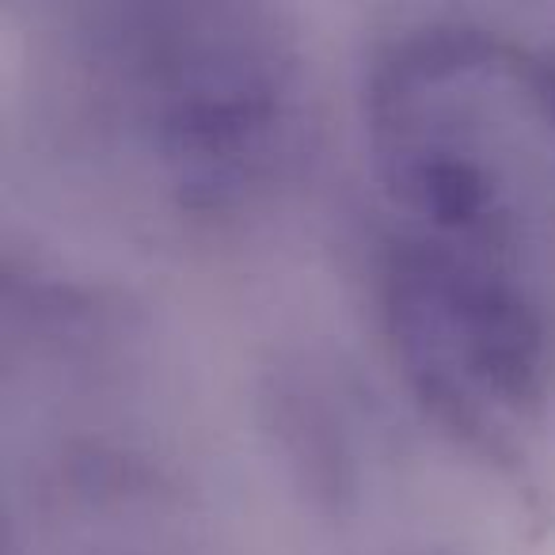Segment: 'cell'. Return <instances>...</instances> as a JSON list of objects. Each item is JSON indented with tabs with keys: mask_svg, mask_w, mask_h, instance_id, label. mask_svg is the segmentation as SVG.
<instances>
[{
	"mask_svg": "<svg viewBox=\"0 0 555 555\" xmlns=\"http://www.w3.org/2000/svg\"><path fill=\"white\" fill-rule=\"evenodd\" d=\"M365 153L403 232L514 270L555 255V57L483 27H418L373 62Z\"/></svg>",
	"mask_w": 555,
	"mask_h": 555,
	"instance_id": "1",
	"label": "cell"
},
{
	"mask_svg": "<svg viewBox=\"0 0 555 555\" xmlns=\"http://www.w3.org/2000/svg\"><path fill=\"white\" fill-rule=\"evenodd\" d=\"M111 107L145 186L176 214L224 221L294 176L309 133L289 39L232 0H156L111 57Z\"/></svg>",
	"mask_w": 555,
	"mask_h": 555,
	"instance_id": "2",
	"label": "cell"
},
{
	"mask_svg": "<svg viewBox=\"0 0 555 555\" xmlns=\"http://www.w3.org/2000/svg\"><path fill=\"white\" fill-rule=\"evenodd\" d=\"M377 305L388 354L423 415L499 479L537 483L555 365L521 270L400 232L380 259Z\"/></svg>",
	"mask_w": 555,
	"mask_h": 555,
	"instance_id": "3",
	"label": "cell"
},
{
	"mask_svg": "<svg viewBox=\"0 0 555 555\" xmlns=\"http://www.w3.org/2000/svg\"><path fill=\"white\" fill-rule=\"evenodd\" d=\"M141 4H156V0H141Z\"/></svg>",
	"mask_w": 555,
	"mask_h": 555,
	"instance_id": "5",
	"label": "cell"
},
{
	"mask_svg": "<svg viewBox=\"0 0 555 555\" xmlns=\"http://www.w3.org/2000/svg\"><path fill=\"white\" fill-rule=\"evenodd\" d=\"M278 430L286 438L289 456L312 487L327 499H343L354 487V453L350 430H358L347 411L332 408L327 388L289 385L282 396Z\"/></svg>",
	"mask_w": 555,
	"mask_h": 555,
	"instance_id": "4",
	"label": "cell"
}]
</instances>
